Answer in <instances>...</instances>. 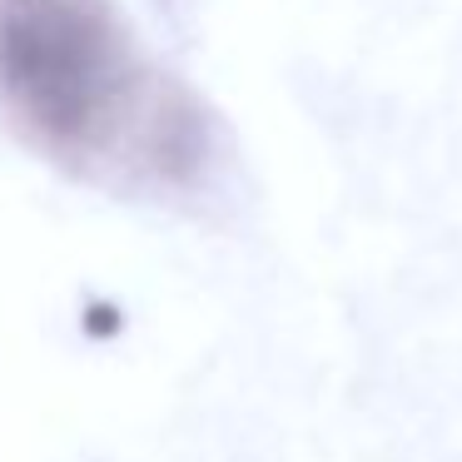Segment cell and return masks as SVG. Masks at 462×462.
Returning a JSON list of instances; mask_svg holds the SVG:
<instances>
[{"label": "cell", "mask_w": 462, "mask_h": 462, "mask_svg": "<svg viewBox=\"0 0 462 462\" xmlns=\"http://www.w3.org/2000/svg\"><path fill=\"white\" fill-rule=\"evenodd\" d=\"M125 75L105 0H0V100L60 160L105 150L130 105Z\"/></svg>", "instance_id": "obj_1"}, {"label": "cell", "mask_w": 462, "mask_h": 462, "mask_svg": "<svg viewBox=\"0 0 462 462\" xmlns=\"http://www.w3.org/2000/svg\"><path fill=\"white\" fill-rule=\"evenodd\" d=\"M80 333L95 343H110L125 333V309L115 299H105V293H95V299L80 303Z\"/></svg>", "instance_id": "obj_2"}]
</instances>
